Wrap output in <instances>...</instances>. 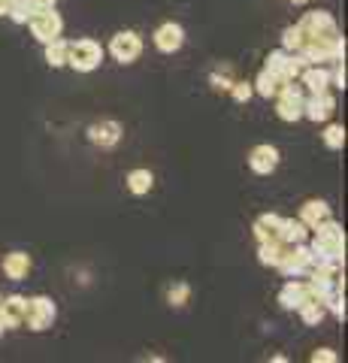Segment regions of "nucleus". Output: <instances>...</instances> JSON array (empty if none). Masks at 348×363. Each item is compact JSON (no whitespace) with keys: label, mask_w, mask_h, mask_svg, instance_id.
I'll use <instances>...</instances> for the list:
<instances>
[{"label":"nucleus","mask_w":348,"mask_h":363,"mask_svg":"<svg viewBox=\"0 0 348 363\" xmlns=\"http://www.w3.org/2000/svg\"><path fill=\"white\" fill-rule=\"evenodd\" d=\"M30 25V33L37 37L43 45H46L49 40H55V37H61V30H64V18L55 13V6L52 9H37L33 13V18L28 21Z\"/></svg>","instance_id":"7"},{"label":"nucleus","mask_w":348,"mask_h":363,"mask_svg":"<svg viewBox=\"0 0 348 363\" xmlns=\"http://www.w3.org/2000/svg\"><path fill=\"white\" fill-rule=\"evenodd\" d=\"M188 297H191L188 281H176V285H170V291H167V303H170L173 309H182V306L188 303Z\"/></svg>","instance_id":"28"},{"label":"nucleus","mask_w":348,"mask_h":363,"mask_svg":"<svg viewBox=\"0 0 348 363\" xmlns=\"http://www.w3.org/2000/svg\"><path fill=\"white\" fill-rule=\"evenodd\" d=\"M300 30L309 37H333L336 33V21L330 13H324V9H315V13H306L300 18Z\"/></svg>","instance_id":"11"},{"label":"nucleus","mask_w":348,"mask_h":363,"mask_svg":"<svg viewBox=\"0 0 348 363\" xmlns=\"http://www.w3.org/2000/svg\"><path fill=\"white\" fill-rule=\"evenodd\" d=\"M312 363H336V351L333 348H315L312 351Z\"/></svg>","instance_id":"32"},{"label":"nucleus","mask_w":348,"mask_h":363,"mask_svg":"<svg viewBox=\"0 0 348 363\" xmlns=\"http://www.w3.org/2000/svg\"><path fill=\"white\" fill-rule=\"evenodd\" d=\"M276 269L282 272L285 279H300L303 272H309L312 269V252H309V245L306 242L285 245V252H282V257H279Z\"/></svg>","instance_id":"4"},{"label":"nucleus","mask_w":348,"mask_h":363,"mask_svg":"<svg viewBox=\"0 0 348 363\" xmlns=\"http://www.w3.org/2000/svg\"><path fill=\"white\" fill-rule=\"evenodd\" d=\"M282 85H285V79H279L276 73H269V70H261V73H257V79H254V91H257V94H261V97H276L279 94V91H282Z\"/></svg>","instance_id":"21"},{"label":"nucleus","mask_w":348,"mask_h":363,"mask_svg":"<svg viewBox=\"0 0 348 363\" xmlns=\"http://www.w3.org/2000/svg\"><path fill=\"white\" fill-rule=\"evenodd\" d=\"M321 140H324V145H327L330 152H339L345 145V128L342 124H327L324 133H321Z\"/></svg>","instance_id":"26"},{"label":"nucleus","mask_w":348,"mask_h":363,"mask_svg":"<svg viewBox=\"0 0 348 363\" xmlns=\"http://www.w3.org/2000/svg\"><path fill=\"white\" fill-rule=\"evenodd\" d=\"M67 49H70V43L67 40H61V37H55V40H49L46 43V64L49 67H67Z\"/></svg>","instance_id":"24"},{"label":"nucleus","mask_w":348,"mask_h":363,"mask_svg":"<svg viewBox=\"0 0 348 363\" xmlns=\"http://www.w3.org/2000/svg\"><path fill=\"white\" fill-rule=\"evenodd\" d=\"M288 55H291V52H285V49H276V52H269V55H266V64H264V70L276 73L279 79H282V70H285V64H288Z\"/></svg>","instance_id":"30"},{"label":"nucleus","mask_w":348,"mask_h":363,"mask_svg":"<svg viewBox=\"0 0 348 363\" xmlns=\"http://www.w3.org/2000/svg\"><path fill=\"white\" fill-rule=\"evenodd\" d=\"M309 233H315L309 252H312V267L324 264V260H336V264H345V230L342 224H336L333 218L315 224Z\"/></svg>","instance_id":"1"},{"label":"nucleus","mask_w":348,"mask_h":363,"mask_svg":"<svg viewBox=\"0 0 348 363\" xmlns=\"http://www.w3.org/2000/svg\"><path fill=\"white\" fill-rule=\"evenodd\" d=\"M291 4H297V6H300V4H306V0H291Z\"/></svg>","instance_id":"36"},{"label":"nucleus","mask_w":348,"mask_h":363,"mask_svg":"<svg viewBox=\"0 0 348 363\" xmlns=\"http://www.w3.org/2000/svg\"><path fill=\"white\" fill-rule=\"evenodd\" d=\"M303 300H306V281H300V279H288V281H285V288L279 291V303H282V309L294 312Z\"/></svg>","instance_id":"17"},{"label":"nucleus","mask_w":348,"mask_h":363,"mask_svg":"<svg viewBox=\"0 0 348 363\" xmlns=\"http://www.w3.org/2000/svg\"><path fill=\"white\" fill-rule=\"evenodd\" d=\"M9 6H13V0H0V16H6Z\"/></svg>","instance_id":"35"},{"label":"nucleus","mask_w":348,"mask_h":363,"mask_svg":"<svg viewBox=\"0 0 348 363\" xmlns=\"http://www.w3.org/2000/svg\"><path fill=\"white\" fill-rule=\"evenodd\" d=\"M109 55L118 64H133L142 55V37L137 30H118L116 37L109 40Z\"/></svg>","instance_id":"6"},{"label":"nucleus","mask_w":348,"mask_h":363,"mask_svg":"<svg viewBox=\"0 0 348 363\" xmlns=\"http://www.w3.org/2000/svg\"><path fill=\"white\" fill-rule=\"evenodd\" d=\"M212 82H215V88H224V91H230L233 79H230L228 73H215V76H212Z\"/></svg>","instance_id":"33"},{"label":"nucleus","mask_w":348,"mask_h":363,"mask_svg":"<svg viewBox=\"0 0 348 363\" xmlns=\"http://www.w3.org/2000/svg\"><path fill=\"white\" fill-rule=\"evenodd\" d=\"M125 185H128V191H130V194L145 197V194H149V191L155 188V176H152V169L137 167V169H130V173H128Z\"/></svg>","instance_id":"19"},{"label":"nucleus","mask_w":348,"mask_h":363,"mask_svg":"<svg viewBox=\"0 0 348 363\" xmlns=\"http://www.w3.org/2000/svg\"><path fill=\"white\" fill-rule=\"evenodd\" d=\"M0 336H4V324H0Z\"/></svg>","instance_id":"37"},{"label":"nucleus","mask_w":348,"mask_h":363,"mask_svg":"<svg viewBox=\"0 0 348 363\" xmlns=\"http://www.w3.org/2000/svg\"><path fill=\"white\" fill-rule=\"evenodd\" d=\"M230 94H233V100H237V104H249V97L254 94V88H252L249 82H233V85H230Z\"/></svg>","instance_id":"31"},{"label":"nucleus","mask_w":348,"mask_h":363,"mask_svg":"<svg viewBox=\"0 0 348 363\" xmlns=\"http://www.w3.org/2000/svg\"><path fill=\"white\" fill-rule=\"evenodd\" d=\"M33 13H37V6L30 4V0H13V6H9V18L16 21V25H28V21L33 18Z\"/></svg>","instance_id":"25"},{"label":"nucleus","mask_w":348,"mask_h":363,"mask_svg":"<svg viewBox=\"0 0 348 363\" xmlns=\"http://www.w3.org/2000/svg\"><path fill=\"white\" fill-rule=\"evenodd\" d=\"M88 140L100 149H116L121 143V124L112 121V118H103V121H94L91 128H88Z\"/></svg>","instance_id":"12"},{"label":"nucleus","mask_w":348,"mask_h":363,"mask_svg":"<svg viewBox=\"0 0 348 363\" xmlns=\"http://www.w3.org/2000/svg\"><path fill=\"white\" fill-rule=\"evenodd\" d=\"M30 4L37 6V9H52L55 4H58V0H30Z\"/></svg>","instance_id":"34"},{"label":"nucleus","mask_w":348,"mask_h":363,"mask_svg":"<svg viewBox=\"0 0 348 363\" xmlns=\"http://www.w3.org/2000/svg\"><path fill=\"white\" fill-rule=\"evenodd\" d=\"M279 227H282V215H276V212H264L261 218L254 221V240H257V242L279 240Z\"/></svg>","instance_id":"18"},{"label":"nucleus","mask_w":348,"mask_h":363,"mask_svg":"<svg viewBox=\"0 0 348 363\" xmlns=\"http://www.w3.org/2000/svg\"><path fill=\"white\" fill-rule=\"evenodd\" d=\"M279 161H282V155H279V149H276V145H269V143L254 145V149L249 152V169H252V173H257V176L276 173Z\"/></svg>","instance_id":"9"},{"label":"nucleus","mask_w":348,"mask_h":363,"mask_svg":"<svg viewBox=\"0 0 348 363\" xmlns=\"http://www.w3.org/2000/svg\"><path fill=\"white\" fill-rule=\"evenodd\" d=\"M303 67H306V61H303V55L291 52V55H288V64H285V70H282V79H285V82H297V79H300V73H303Z\"/></svg>","instance_id":"29"},{"label":"nucleus","mask_w":348,"mask_h":363,"mask_svg":"<svg viewBox=\"0 0 348 363\" xmlns=\"http://www.w3.org/2000/svg\"><path fill=\"white\" fill-rule=\"evenodd\" d=\"M336 112V100L330 91H318V94H309L306 100H303V118H309V121H327L330 116Z\"/></svg>","instance_id":"8"},{"label":"nucleus","mask_w":348,"mask_h":363,"mask_svg":"<svg viewBox=\"0 0 348 363\" xmlns=\"http://www.w3.org/2000/svg\"><path fill=\"white\" fill-rule=\"evenodd\" d=\"M303 100H306V91L300 82H285L282 91L276 94V112L282 121H300L303 118Z\"/></svg>","instance_id":"5"},{"label":"nucleus","mask_w":348,"mask_h":363,"mask_svg":"<svg viewBox=\"0 0 348 363\" xmlns=\"http://www.w3.org/2000/svg\"><path fill=\"white\" fill-rule=\"evenodd\" d=\"M303 43H306V33L300 30V25H291L282 30V49L285 52H300Z\"/></svg>","instance_id":"27"},{"label":"nucleus","mask_w":348,"mask_h":363,"mask_svg":"<svg viewBox=\"0 0 348 363\" xmlns=\"http://www.w3.org/2000/svg\"><path fill=\"white\" fill-rule=\"evenodd\" d=\"M279 240H282L285 245L306 242L309 240V227L303 224L300 218H282V227H279Z\"/></svg>","instance_id":"20"},{"label":"nucleus","mask_w":348,"mask_h":363,"mask_svg":"<svg viewBox=\"0 0 348 363\" xmlns=\"http://www.w3.org/2000/svg\"><path fill=\"white\" fill-rule=\"evenodd\" d=\"M25 300L21 294H9V297L0 300V324H4V330H13V327L21 324V318H25Z\"/></svg>","instance_id":"14"},{"label":"nucleus","mask_w":348,"mask_h":363,"mask_svg":"<svg viewBox=\"0 0 348 363\" xmlns=\"http://www.w3.org/2000/svg\"><path fill=\"white\" fill-rule=\"evenodd\" d=\"M30 255L28 252H9L4 257V276L13 279V281H25L28 272H30Z\"/></svg>","instance_id":"15"},{"label":"nucleus","mask_w":348,"mask_h":363,"mask_svg":"<svg viewBox=\"0 0 348 363\" xmlns=\"http://www.w3.org/2000/svg\"><path fill=\"white\" fill-rule=\"evenodd\" d=\"M327 218H333V215H330V206H327L324 200H306V203L300 206V221L306 224L309 230H312L315 224L327 221Z\"/></svg>","instance_id":"16"},{"label":"nucleus","mask_w":348,"mask_h":363,"mask_svg":"<svg viewBox=\"0 0 348 363\" xmlns=\"http://www.w3.org/2000/svg\"><path fill=\"white\" fill-rule=\"evenodd\" d=\"M55 318H58V309H55V303L49 297L25 300V318H21V324H25L28 330H33V333L49 330V327L55 324Z\"/></svg>","instance_id":"3"},{"label":"nucleus","mask_w":348,"mask_h":363,"mask_svg":"<svg viewBox=\"0 0 348 363\" xmlns=\"http://www.w3.org/2000/svg\"><path fill=\"white\" fill-rule=\"evenodd\" d=\"M285 252V242L282 240H266V242H257V260L264 267H276L279 257Z\"/></svg>","instance_id":"23"},{"label":"nucleus","mask_w":348,"mask_h":363,"mask_svg":"<svg viewBox=\"0 0 348 363\" xmlns=\"http://www.w3.org/2000/svg\"><path fill=\"white\" fill-rule=\"evenodd\" d=\"M67 64H70L76 73H91L103 64V45L91 37L76 40V43H70V49H67Z\"/></svg>","instance_id":"2"},{"label":"nucleus","mask_w":348,"mask_h":363,"mask_svg":"<svg viewBox=\"0 0 348 363\" xmlns=\"http://www.w3.org/2000/svg\"><path fill=\"white\" fill-rule=\"evenodd\" d=\"M294 312L303 318V324H306V327H318L327 309H324V303H318V300H303Z\"/></svg>","instance_id":"22"},{"label":"nucleus","mask_w":348,"mask_h":363,"mask_svg":"<svg viewBox=\"0 0 348 363\" xmlns=\"http://www.w3.org/2000/svg\"><path fill=\"white\" fill-rule=\"evenodd\" d=\"M155 49L164 52V55H173L185 45V28L176 25V21H164V25L155 30Z\"/></svg>","instance_id":"10"},{"label":"nucleus","mask_w":348,"mask_h":363,"mask_svg":"<svg viewBox=\"0 0 348 363\" xmlns=\"http://www.w3.org/2000/svg\"><path fill=\"white\" fill-rule=\"evenodd\" d=\"M297 82L303 85V91H309V94H318V91H327L333 85V76H330V70L324 64H306Z\"/></svg>","instance_id":"13"}]
</instances>
